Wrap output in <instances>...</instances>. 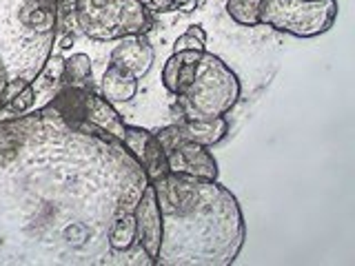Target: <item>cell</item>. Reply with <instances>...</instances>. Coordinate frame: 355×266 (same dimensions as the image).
<instances>
[{
    "instance_id": "cell-15",
    "label": "cell",
    "mask_w": 355,
    "mask_h": 266,
    "mask_svg": "<svg viewBox=\"0 0 355 266\" xmlns=\"http://www.w3.org/2000/svg\"><path fill=\"white\" fill-rule=\"evenodd\" d=\"M58 47H60V49H71V47H73V36H71V33H67V36L60 38Z\"/></svg>"
},
{
    "instance_id": "cell-5",
    "label": "cell",
    "mask_w": 355,
    "mask_h": 266,
    "mask_svg": "<svg viewBox=\"0 0 355 266\" xmlns=\"http://www.w3.org/2000/svg\"><path fill=\"white\" fill-rule=\"evenodd\" d=\"M338 16L336 0H260V25L297 38H315L331 29Z\"/></svg>"
},
{
    "instance_id": "cell-14",
    "label": "cell",
    "mask_w": 355,
    "mask_h": 266,
    "mask_svg": "<svg viewBox=\"0 0 355 266\" xmlns=\"http://www.w3.org/2000/svg\"><path fill=\"white\" fill-rule=\"evenodd\" d=\"M198 0H171V11H180V14H193L198 9Z\"/></svg>"
},
{
    "instance_id": "cell-3",
    "label": "cell",
    "mask_w": 355,
    "mask_h": 266,
    "mask_svg": "<svg viewBox=\"0 0 355 266\" xmlns=\"http://www.w3.org/2000/svg\"><path fill=\"white\" fill-rule=\"evenodd\" d=\"M242 85L236 71L216 53H202L196 80L178 96V114L184 120H214L227 116L238 105Z\"/></svg>"
},
{
    "instance_id": "cell-11",
    "label": "cell",
    "mask_w": 355,
    "mask_h": 266,
    "mask_svg": "<svg viewBox=\"0 0 355 266\" xmlns=\"http://www.w3.org/2000/svg\"><path fill=\"white\" fill-rule=\"evenodd\" d=\"M92 55L87 53H71L69 58H64V73L62 82L67 87H89L92 89V78H94V64Z\"/></svg>"
},
{
    "instance_id": "cell-4",
    "label": "cell",
    "mask_w": 355,
    "mask_h": 266,
    "mask_svg": "<svg viewBox=\"0 0 355 266\" xmlns=\"http://www.w3.org/2000/svg\"><path fill=\"white\" fill-rule=\"evenodd\" d=\"M73 20L78 31L98 42L149 33L153 27L142 0H76Z\"/></svg>"
},
{
    "instance_id": "cell-8",
    "label": "cell",
    "mask_w": 355,
    "mask_h": 266,
    "mask_svg": "<svg viewBox=\"0 0 355 266\" xmlns=\"http://www.w3.org/2000/svg\"><path fill=\"white\" fill-rule=\"evenodd\" d=\"M122 147L138 160L149 182H155L164 173H169L166 153L162 149V144L158 142V138H155L149 129H142L138 125H127V136L122 140Z\"/></svg>"
},
{
    "instance_id": "cell-7",
    "label": "cell",
    "mask_w": 355,
    "mask_h": 266,
    "mask_svg": "<svg viewBox=\"0 0 355 266\" xmlns=\"http://www.w3.org/2000/svg\"><path fill=\"white\" fill-rule=\"evenodd\" d=\"M109 64H116L125 69L133 78H147L155 64V47L149 40V33H138V36L118 38V42L107 53Z\"/></svg>"
},
{
    "instance_id": "cell-10",
    "label": "cell",
    "mask_w": 355,
    "mask_h": 266,
    "mask_svg": "<svg viewBox=\"0 0 355 266\" xmlns=\"http://www.w3.org/2000/svg\"><path fill=\"white\" fill-rule=\"evenodd\" d=\"M100 91H103V98L107 103L120 109L122 105L133 103V100L140 96L142 85L138 78H133L125 69H120V66L107 64L103 78H100Z\"/></svg>"
},
{
    "instance_id": "cell-12",
    "label": "cell",
    "mask_w": 355,
    "mask_h": 266,
    "mask_svg": "<svg viewBox=\"0 0 355 266\" xmlns=\"http://www.w3.org/2000/svg\"><path fill=\"white\" fill-rule=\"evenodd\" d=\"M260 0H227V14L240 27H260L258 20Z\"/></svg>"
},
{
    "instance_id": "cell-2",
    "label": "cell",
    "mask_w": 355,
    "mask_h": 266,
    "mask_svg": "<svg viewBox=\"0 0 355 266\" xmlns=\"http://www.w3.org/2000/svg\"><path fill=\"white\" fill-rule=\"evenodd\" d=\"M58 0H0V107L11 82H31L55 40Z\"/></svg>"
},
{
    "instance_id": "cell-16",
    "label": "cell",
    "mask_w": 355,
    "mask_h": 266,
    "mask_svg": "<svg viewBox=\"0 0 355 266\" xmlns=\"http://www.w3.org/2000/svg\"><path fill=\"white\" fill-rule=\"evenodd\" d=\"M142 3H144V0H142Z\"/></svg>"
},
{
    "instance_id": "cell-6",
    "label": "cell",
    "mask_w": 355,
    "mask_h": 266,
    "mask_svg": "<svg viewBox=\"0 0 355 266\" xmlns=\"http://www.w3.org/2000/svg\"><path fill=\"white\" fill-rule=\"evenodd\" d=\"M133 220H136V240L144 255L155 264V258L160 253L162 244V213L155 195L153 182H147L133 206Z\"/></svg>"
},
{
    "instance_id": "cell-1",
    "label": "cell",
    "mask_w": 355,
    "mask_h": 266,
    "mask_svg": "<svg viewBox=\"0 0 355 266\" xmlns=\"http://www.w3.org/2000/svg\"><path fill=\"white\" fill-rule=\"evenodd\" d=\"M78 136L60 116L58 125L44 118L0 125V264H100L89 242L107 240V229L67 215L111 224L131 209L87 206L80 197L140 191L149 180L140 173L85 186L87 171L62 164Z\"/></svg>"
},
{
    "instance_id": "cell-9",
    "label": "cell",
    "mask_w": 355,
    "mask_h": 266,
    "mask_svg": "<svg viewBox=\"0 0 355 266\" xmlns=\"http://www.w3.org/2000/svg\"><path fill=\"white\" fill-rule=\"evenodd\" d=\"M169 173L191 175L200 180H218V162L207 147L196 142H182L166 153Z\"/></svg>"
},
{
    "instance_id": "cell-13",
    "label": "cell",
    "mask_w": 355,
    "mask_h": 266,
    "mask_svg": "<svg viewBox=\"0 0 355 266\" xmlns=\"http://www.w3.org/2000/svg\"><path fill=\"white\" fill-rule=\"evenodd\" d=\"M209 33L202 25H189L171 44V51H207Z\"/></svg>"
}]
</instances>
